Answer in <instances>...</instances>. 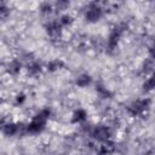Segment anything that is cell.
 Masks as SVG:
<instances>
[{"mask_svg":"<svg viewBox=\"0 0 155 155\" xmlns=\"http://www.w3.org/2000/svg\"><path fill=\"white\" fill-rule=\"evenodd\" d=\"M153 69H154V59H153V57L150 56L149 58H145V61L143 62V64H142V73H143L145 76H147V75H151Z\"/></svg>","mask_w":155,"mask_h":155,"instance_id":"2e32d148","label":"cell"},{"mask_svg":"<svg viewBox=\"0 0 155 155\" xmlns=\"http://www.w3.org/2000/svg\"><path fill=\"white\" fill-rule=\"evenodd\" d=\"M23 69V62L19 58H13L6 64V71L11 76H17Z\"/></svg>","mask_w":155,"mask_h":155,"instance_id":"ba28073f","label":"cell"},{"mask_svg":"<svg viewBox=\"0 0 155 155\" xmlns=\"http://www.w3.org/2000/svg\"><path fill=\"white\" fill-rule=\"evenodd\" d=\"M45 68H46V70L50 71V73H56V71H58V70H61V69L64 68V62H63L62 59H59V58L51 59V61H48V62L46 63Z\"/></svg>","mask_w":155,"mask_h":155,"instance_id":"7c38bea8","label":"cell"},{"mask_svg":"<svg viewBox=\"0 0 155 155\" xmlns=\"http://www.w3.org/2000/svg\"><path fill=\"white\" fill-rule=\"evenodd\" d=\"M126 30H127V24L124 22L117 23L111 28V30L109 31V35L107 38V42H105L107 51L113 52L119 46V42H120L121 38L124 36V34L126 33Z\"/></svg>","mask_w":155,"mask_h":155,"instance_id":"3957f363","label":"cell"},{"mask_svg":"<svg viewBox=\"0 0 155 155\" xmlns=\"http://www.w3.org/2000/svg\"><path fill=\"white\" fill-rule=\"evenodd\" d=\"M58 22H59V24H61L63 28H68V27L73 25V23L75 22V18H74L70 13L67 12V13H63V15L59 16Z\"/></svg>","mask_w":155,"mask_h":155,"instance_id":"9a60e30c","label":"cell"},{"mask_svg":"<svg viewBox=\"0 0 155 155\" xmlns=\"http://www.w3.org/2000/svg\"><path fill=\"white\" fill-rule=\"evenodd\" d=\"M2 122H4V121H0V130H1V125H2Z\"/></svg>","mask_w":155,"mask_h":155,"instance_id":"44dd1931","label":"cell"},{"mask_svg":"<svg viewBox=\"0 0 155 155\" xmlns=\"http://www.w3.org/2000/svg\"><path fill=\"white\" fill-rule=\"evenodd\" d=\"M0 131L6 137H12V136L18 134V133H27L25 124H23V122H16V121H6V122H2Z\"/></svg>","mask_w":155,"mask_h":155,"instance_id":"8992f818","label":"cell"},{"mask_svg":"<svg viewBox=\"0 0 155 155\" xmlns=\"http://www.w3.org/2000/svg\"><path fill=\"white\" fill-rule=\"evenodd\" d=\"M87 133L93 140L98 143H105L108 140H111V137H113L111 128L105 124H97V125L90 126L87 128Z\"/></svg>","mask_w":155,"mask_h":155,"instance_id":"277c9868","label":"cell"},{"mask_svg":"<svg viewBox=\"0 0 155 155\" xmlns=\"http://www.w3.org/2000/svg\"><path fill=\"white\" fill-rule=\"evenodd\" d=\"M42 70H44L42 64H41L40 62H38V61H34V59L29 61V62L27 63V65H25V71H27V74H28L29 76H31V78H35V76L40 75Z\"/></svg>","mask_w":155,"mask_h":155,"instance_id":"9c48e42d","label":"cell"},{"mask_svg":"<svg viewBox=\"0 0 155 155\" xmlns=\"http://www.w3.org/2000/svg\"><path fill=\"white\" fill-rule=\"evenodd\" d=\"M11 13V10L8 6L4 5V4H0V21H4L6 19Z\"/></svg>","mask_w":155,"mask_h":155,"instance_id":"ac0fdd59","label":"cell"},{"mask_svg":"<svg viewBox=\"0 0 155 155\" xmlns=\"http://www.w3.org/2000/svg\"><path fill=\"white\" fill-rule=\"evenodd\" d=\"M51 114L52 113H51V110L48 108H44L40 111H38L34 116H31L30 121H28L25 124L27 133H30V134L41 133L45 130V127L47 125V121L51 117Z\"/></svg>","mask_w":155,"mask_h":155,"instance_id":"6da1fadb","label":"cell"},{"mask_svg":"<svg viewBox=\"0 0 155 155\" xmlns=\"http://www.w3.org/2000/svg\"><path fill=\"white\" fill-rule=\"evenodd\" d=\"M150 103L151 101L149 98H138L132 103H130L126 110L131 116H142L150 108Z\"/></svg>","mask_w":155,"mask_h":155,"instance_id":"5b68a950","label":"cell"},{"mask_svg":"<svg viewBox=\"0 0 155 155\" xmlns=\"http://www.w3.org/2000/svg\"><path fill=\"white\" fill-rule=\"evenodd\" d=\"M25 102H27V94L24 92H18L15 96V103L17 105H23Z\"/></svg>","mask_w":155,"mask_h":155,"instance_id":"d6986e66","label":"cell"},{"mask_svg":"<svg viewBox=\"0 0 155 155\" xmlns=\"http://www.w3.org/2000/svg\"><path fill=\"white\" fill-rule=\"evenodd\" d=\"M94 90H96L97 96H98L99 98H102V99H109V98H111V96H113L111 91H110L109 88H107V87H105L104 85H102V84H96Z\"/></svg>","mask_w":155,"mask_h":155,"instance_id":"4fadbf2b","label":"cell"},{"mask_svg":"<svg viewBox=\"0 0 155 155\" xmlns=\"http://www.w3.org/2000/svg\"><path fill=\"white\" fill-rule=\"evenodd\" d=\"M104 16V6L99 0H91L84 8V18L87 23H97Z\"/></svg>","mask_w":155,"mask_h":155,"instance_id":"7a4b0ae2","label":"cell"},{"mask_svg":"<svg viewBox=\"0 0 155 155\" xmlns=\"http://www.w3.org/2000/svg\"><path fill=\"white\" fill-rule=\"evenodd\" d=\"M142 88L144 92H151L154 88V78L151 75H149L148 78H145V80L142 84Z\"/></svg>","mask_w":155,"mask_h":155,"instance_id":"e0dca14e","label":"cell"},{"mask_svg":"<svg viewBox=\"0 0 155 155\" xmlns=\"http://www.w3.org/2000/svg\"><path fill=\"white\" fill-rule=\"evenodd\" d=\"M69 1H70V0H56L57 7H59V8H65V7L69 5Z\"/></svg>","mask_w":155,"mask_h":155,"instance_id":"ffe728a7","label":"cell"},{"mask_svg":"<svg viewBox=\"0 0 155 155\" xmlns=\"http://www.w3.org/2000/svg\"><path fill=\"white\" fill-rule=\"evenodd\" d=\"M91 84H92V76L87 73H82L79 76H76V79H75V85L80 88L88 87Z\"/></svg>","mask_w":155,"mask_h":155,"instance_id":"8fae6325","label":"cell"},{"mask_svg":"<svg viewBox=\"0 0 155 155\" xmlns=\"http://www.w3.org/2000/svg\"><path fill=\"white\" fill-rule=\"evenodd\" d=\"M53 11H54V7H53V5H52L51 2H48V1H44V2H41L40 6H39V12H40L42 16H45V17L51 16V15L53 13Z\"/></svg>","mask_w":155,"mask_h":155,"instance_id":"5bb4252c","label":"cell"},{"mask_svg":"<svg viewBox=\"0 0 155 155\" xmlns=\"http://www.w3.org/2000/svg\"><path fill=\"white\" fill-rule=\"evenodd\" d=\"M45 30L46 34L48 35V38L51 40H59L63 35V27L59 24L58 19H53L50 21L45 24Z\"/></svg>","mask_w":155,"mask_h":155,"instance_id":"52a82bcc","label":"cell"},{"mask_svg":"<svg viewBox=\"0 0 155 155\" xmlns=\"http://www.w3.org/2000/svg\"><path fill=\"white\" fill-rule=\"evenodd\" d=\"M87 117H88L87 110L84 109V108H78L71 114V122L73 124H78V125H82V124L86 122Z\"/></svg>","mask_w":155,"mask_h":155,"instance_id":"30bf717a","label":"cell"}]
</instances>
